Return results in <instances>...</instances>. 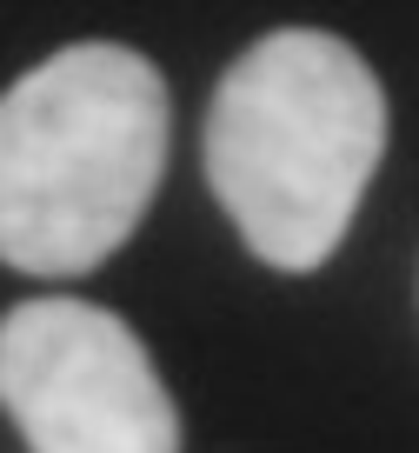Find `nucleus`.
<instances>
[{
  "instance_id": "f257e3e1",
  "label": "nucleus",
  "mask_w": 419,
  "mask_h": 453,
  "mask_svg": "<svg viewBox=\"0 0 419 453\" xmlns=\"http://www.w3.org/2000/svg\"><path fill=\"white\" fill-rule=\"evenodd\" d=\"M386 154L379 73L326 27H279L220 73L200 127V167L247 254L313 273L347 241Z\"/></svg>"
},
{
  "instance_id": "f03ea898",
  "label": "nucleus",
  "mask_w": 419,
  "mask_h": 453,
  "mask_svg": "<svg viewBox=\"0 0 419 453\" xmlns=\"http://www.w3.org/2000/svg\"><path fill=\"white\" fill-rule=\"evenodd\" d=\"M173 107L147 54L73 41L0 94V260L41 280L94 273L147 220Z\"/></svg>"
},
{
  "instance_id": "7ed1b4c3",
  "label": "nucleus",
  "mask_w": 419,
  "mask_h": 453,
  "mask_svg": "<svg viewBox=\"0 0 419 453\" xmlns=\"http://www.w3.org/2000/svg\"><path fill=\"white\" fill-rule=\"evenodd\" d=\"M0 407L27 453H180V413L140 334L73 294L7 307Z\"/></svg>"
}]
</instances>
